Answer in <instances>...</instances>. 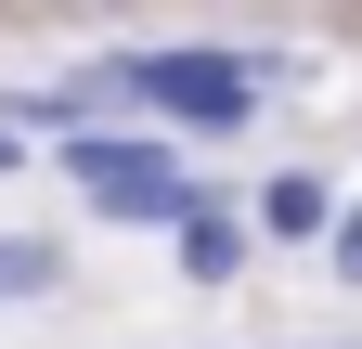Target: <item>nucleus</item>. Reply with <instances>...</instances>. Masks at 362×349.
Instances as JSON below:
<instances>
[{
    "mask_svg": "<svg viewBox=\"0 0 362 349\" xmlns=\"http://www.w3.org/2000/svg\"><path fill=\"white\" fill-rule=\"evenodd\" d=\"M233 259H246V233H233V220H207V207L181 220V272H194V285H220Z\"/></svg>",
    "mask_w": 362,
    "mask_h": 349,
    "instance_id": "3",
    "label": "nucleus"
},
{
    "mask_svg": "<svg viewBox=\"0 0 362 349\" xmlns=\"http://www.w3.org/2000/svg\"><path fill=\"white\" fill-rule=\"evenodd\" d=\"M0 168H13V129H0Z\"/></svg>",
    "mask_w": 362,
    "mask_h": 349,
    "instance_id": "7",
    "label": "nucleus"
},
{
    "mask_svg": "<svg viewBox=\"0 0 362 349\" xmlns=\"http://www.w3.org/2000/svg\"><path fill=\"white\" fill-rule=\"evenodd\" d=\"M337 272H362V220H349V233H337Z\"/></svg>",
    "mask_w": 362,
    "mask_h": 349,
    "instance_id": "6",
    "label": "nucleus"
},
{
    "mask_svg": "<svg viewBox=\"0 0 362 349\" xmlns=\"http://www.w3.org/2000/svg\"><path fill=\"white\" fill-rule=\"evenodd\" d=\"M52 272H65V259L39 246V233H13V246H0V311H13V297H39V285H52Z\"/></svg>",
    "mask_w": 362,
    "mask_h": 349,
    "instance_id": "4",
    "label": "nucleus"
},
{
    "mask_svg": "<svg viewBox=\"0 0 362 349\" xmlns=\"http://www.w3.org/2000/svg\"><path fill=\"white\" fill-rule=\"evenodd\" d=\"M259 220H272V233H324V182H272Z\"/></svg>",
    "mask_w": 362,
    "mask_h": 349,
    "instance_id": "5",
    "label": "nucleus"
},
{
    "mask_svg": "<svg viewBox=\"0 0 362 349\" xmlns=\"http://www.w3.org/2000/svg\"><path fill=\"white\" fill-rule=\"evenodd\" d=\"M246 52H129V65H104L90 91H143V104H168V117H194V129H233L246 117Z\"/></svg>",
    "mask_w": 362,
    "mask_h": 349,
    "instance_id": "1",
    "label": "nucleus"
},
{
    "mask_svg": "<svg viewBox=\"0 0 362 349\" xmlns=\"http://www.w3.org/2000/svg\"><path fill=\"white\" fill-rule=\"evenodd\" d=\"M78 194L104 220H194V182L168 155H143V143H78Z\"/></svg>",
    "mask_w": 362,
    "mask_h": 349,
    "instance_id": "2",
    "label": "nucleus"
}]
</instances>
